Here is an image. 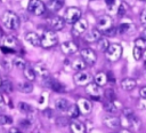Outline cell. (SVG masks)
<instances>
[{"label": "cell", "instance_id": "1", "mask_svg": "<svg viewBox=\"0 0 146 133\" xmlns=\"http://www.w3.org/2000/svg\"><path fill=\"white\" fill-rule=\"evenodd\" d=\"M2 23L9 30H17L19 28L21 21H19V17L17 16V14H15L14 11L7 10L2 15Z\"/></svg>", "mask_w": 146, "mask_h": 133}, {"label": "cell", "instance_id": "11", "mask_svg": "<svg viewBox=\"0 0 146 133\" xmlns=\"http://www.w3.org/2000/svg\"><path fill=\"white\" fill-rule=\"evenodd\" d=\"M76 105L79 107L80 112H81V114H83V115H88V114H90V112H91L92 104H91V102H90L89 100H87V99H83V97L79 99V100H78Z\"/></svg>", "mask_w": 146, "mask_h": 133}, {"label": "cell", "instance_id": "3", "mask_svg": "<svg viewBox=\"0 0 146 133\" xmlns=\"http://www.w3.org/2000/svg\"><path fill=\"white\" fill-rule=\"evenodd\" d=\"M122 46L119 44H110L107 50L105 52L106 58L111 62H116L122 56Z\"/></svg>", "mask_w": 146, "mask_h": 133}, {"label": "cell", "instance_id": "49", "mask_svg": "<svg viewBox=\"0 0 146 133\" xmlns=\"http://www.w3.org/2000/svg\"><path fill=\"white\" fill-rule=\"evenodd\" d=\"M9 133H23V132H21L18 128H16V127H13V128H10L9 130Z\"/></svg>", "mask_w": 146, "mask_h": 133}, {"label": "cell", "instance_id": "28", "mask_svg": "<svg viewBox=\"0 0 146 133\" xmlns=\"http://www.w3.org/2000/svg\"><path fill=\"white\" fill-rule=\"evenodd\" d=\"M67 111V115H68V117H71V118H76V117H79V115L81 114L80 112V110H79V107L76 105V104H70V107H68V109L66 110Z\"/></svg>", "mask_w": 146, "mask_h": 133}, {"label": "cell", "instance_id": "24", "mask_svg": "<svg viewBox=\"0 0 146 133\" xmlns=\"http://www.w3.org/2000/svg\"><path fill=\"white\" fill-rule=\"evenodd\" d=\"M3 46H7V47H9V48L15 49V48L18 46V41H17V39H16L15 37H13V36H6V37L3 38ZM15 50H16V49H15Z\"/></svg>", "mask_w": 146, "mask_h": 133}, {"label": "cell", "instance_id": "23", "mask_svg": "<svg viewBox=\"0 0 146 133\" xmlns=\"http://www.w3.org/2000/svg\"><path fill=\"white\" fill-rule=\"evenodd\" d=\"M72 68L78 72V71H84L87 68V63L81 58V57H76L73 62H72Z\"/></svg>", "mask_w": 146, "mask_h": 133}, {"label": "cell", "instance_id": "38", "mask_svg": "<svg viewBox=\"0 0 146 133\" xmlns=\"http://www.w3.org/2000/svg\"><path fill=\"white\" fill-rule=\"evenodd\" d=\"M135 46L140 48V49H143V50H145L146 49V40L143 39V38H138V39L135 40Z\"/></svg>", "mask_w": 146, "mask_h": 133}, {"label": "cell", "instance_id": "12", "mask_svg": "<svg viewBox=\"0 0 146 133\" xmlns=\"http://www.w3.org/2000/svg\"><path fill=\"white\" fill-rule=\"evenodd\" d=\"M103 122H104V124H105L108 128H112V130H115V128H117V127L121 125L120 119H119L116 116H113V115L105 116V117L103 118Z\"/></svg>", "mask_w": 146, "mask_h": 133}, {"label": "cell", "instance_id": "26", "mask_svg": "<svg viewBox=\"0 0 146 133\" xmlns=\"http://www.w3.org/2000/svg\"><path fill=\"white\" fill-rule=\"evenodd\" d=\"M55 105H56V108H57L58 110H60V111H66V110L68 109V107H70V102H68L66 99H64V97H59V99L56 100Z\"/></svg>", "mask_w": 146, "mask_h": 133}, {"label": "cell", "instance_id": "19", "mask_svg": "<svg viewBox=\"0 0 146 133\" xmlns=\"http://www.w3.org/2000/svg\"><path fill=\"white\" fill-rule=\"evenodd\" d=\"M33 69H34L35 73H36L38 76L42 77L43 79L49 77V70L47 69V66H46L43 63H36V64H35V66H34Z\"/></svg>", "mask_w": 146, "mask_h": 133}, {"label": "cell", "instance_id": "15", "mask_svg": "<svg viewBox=\"0 0 146 133\" xmlns=\"http://www.w3.org/2000/svg\"><path fill=\"white\" fill-rule=\"evenodd\" d=\"M25 39H26V41L29 42V44H31L32 46H34V47H38V46H41V38L39 37V34L38 33H35V32H27L26 34H25Z\"/></svg>", "mask_w": 146, "mask_h": 133}, {"label": "cell", "instance_id": "25", "mask_svg": "<svg viewBox=\"0 0 146 133\" xmlns=\"http://www.w3.org/2000/svg\"><path fill=\"white\" fill-rule=\"evenodd\" d=\"M23 73H24V77H25L29 81H33V80H35V78H36V73H35L34 69L31 68V66H29V65H26V66L24 68Z\"/></svg>", "mask_w": 146, "mask_h": 133}, {"label": "cell", "instance_id": "10", "mask_svg": "<svg viewBox=\"0 0 146 133\" xmlns=\"http://www.w3.org/2000/svg\"><path fill=\"white\" fill-rule=\"evenodd\" d=\"M44 84L47 86H49L52 91L57 92V93H63L65 91V86L62 83H59V81H57V80H55V79H52L50 77L44 78Z\"/></svg>", "mask_w": 146, "mask_h": 133}, {"label": "cell", "instance_id": "37", "mask_svg": "<svg viewBox=\"0 0 146 133\" xmlns=\"http://www.w3.org/2000/svg\"><path fill=\"white\" fill-rule=\"evenodd\" d=\"M132 54H133V57H135V60H136V61H139V60L143 57L144 50L135 46V47H133V49H132Z\"/></svg>", "mask_w": 146, "mask_h": 133}, {"label": "cell", "instance_id": "27", "mask_svg": "<svg viewBox=\"0 0 146 133\" xmlns=\"http://www.w3.org/2000/svg\"><path fill=\"white\" fill-rule=\"evenodd\" d=\"M17 88L19 92L23 93H31L33 91V85L30 81H24V83H18Z\"/></svg>", "mask_w": 146, "mask_h": 133}, {"label": "cell", "instance_id": "55", "mask_svg": "<svg viewBox=\"0 0 146 133\" xmlns=\"http://www.w3.org/2000/svg\"><path fill=\"white\" fill-rule=\"evenodd\" d=\"M0 41H1V36H0Z\"/></svg>", "mask_w": 146, "mask_h": 133}, {"label": "cell", "instance_id": "22", "mask_svg": "<svg viewBox=\"0 0 146 133\" xmlns=\"http://www.w3.org/2000/svg\"><path fill=\"white\" fill-rule=\"evenodd\" d=\"M64 6V1L63 0H49V2L47 3V8L50 11H58L59 9H62Z\"/></svg>", "mask_w": 146, "mask_h": 133}, {"label": "cell", "instance_id": "40", "mask_svg": "<svg viewBox=\"0 0 146 133\" xmlns=\"http://www.w3.org/2000/svg\"><path fill=\"white\" fill-rule=\"evenodd\" d=\"M122 115H123L127 119H130L131 117L135 116V112H133V110H132L131 108H123V109H122Z\"/></svg>", "mask_w": 146, "mask_h": 133}, {"label": "cell", "instance_id": "6", "mask_svg": "<svg viewBox=\"0 0 146 133\" xmlns=\"http://www.w3.org/2000/svg\"><path fill=\"white\" fill-rule=\"evenodd\" d=\"M73 80L79 86H86L89 83H91V76L87 71H78L73 76Z\"/></svg>", "mask_w": 146, "mask_h": 133}, {"label": "cell", "instance_id": "52", "mask_svg": "<svg viewBox=\"0 0 146 133\" xmlns=\"http://www.w3.org/2000/svg\"><path fill=\"white\" fill-rule=\"evenodd\" d=\"M143 57L145 58V62H146V49L144 50V54H143Z\"/></svg>", "mask_w": 146, "mask_h": 133}, {"label": "cell", "instance_id": "2", "mask_svg": "<svg viewBox=\"0 0 146 133\" xmlns=\"http://www.w3.org/2000/svg\"><path fill=\"white\" fill-rule=\"evenodd\" d=\"M40 38H41V47L43 48H51L58 42L57 34L55 33V31H51V30L44 31Z\"/></svg>", "mask_w": 146, "mask_h": 133}, {"label": "cell", "instance_id": "16", "mask_svg": "<svg viewBox=\"0 0 146 133\" xmlns=\"http://www.w3.org/2000/svg\"><path fill=\"white\" fill-rule=\"evenodd\" d=\"M100 38V31L98 29H91L84 34V40L87 42H96Z\"/></svg>", "mask_w": 146, "mask_h": 133}, {"label": "cell", "instance_id": "20", "mask_svg": "<svg viewBox=\"0 0 146 133\" xmlns=\"http://www.w3.org/2000/svg\"><path fill=\"white\" fill-rule=\"evenodd\" d=\"M120 85H121V88H122L123 91L129 92V91H132V89L136 87L137 83H136V80L132 79V78H124V79L121 81Z\"/></svg>", "mask_w": 146, "mask_h": 133}, {"label": "cell", "instance_id": "45", "mask_svg": "<svg viewBox=\"0 0 146 133\" xmlns=\"http://www.w3.org/2000/svg\"><path fill=\"white\" fill-rule=\"evenodd\" d=\"M140 23L146 28V9H144L140 14Z\"/></svg>", "mask_w": 146, "mask_h": 133}, {"label": "cell", "instance_id": "9", "mask_svg": "<svg viewBox=\"0 0 146 133\" xmlns=\"http://www.w3.org/2000/svg\"><path fill=\"white\" fill-rule=\"evenodd\" d=\"M87 29H88V22H87V19H86V18H80L79 21H76V22L73 24L72 34L75 36V37H79V36H81L82 33H84Z\"/></svg>", "mask_w": 146, "mask_h": 133}, {"label": "cell", "instance_id": "48", "mask_svg": "<svg viewBox=\"0 0 146 133\" xmlns=\"http://www.w3.org/2000/svg\"><path fill=\"white\" fill-rule=\"evenodd\" d=\"M2 107H5V99H3L2 94L0 93V108H2Z\"/></svg>", "mask_w": 146, "mask_h": 133}, {"label": "cell", "instance_id": "36", "mask_svg": "<svg viewBox=\"0 0 146 133\" xmlns=\"http://www.w3.org/2000/svg\"><path fill=\"white\" fill-rule=\"evenodd\" d=\"M127 11H128V6L125 5V2L121 1L120 6H119V8H117V10H116V14H117L119 16H124V15L127 14Z\"/></svg>", "mask_w": 146, "mask_h": 133}, {"label": "cell", "instance_id": "13", "mask_svg": "<svg viewBox=\"0 0 146 133\" xmlns=\"http://www.w3.org/2000/svg\"><path fill=\"white\" fill-rule=\"evenodd\" d=\"M60 49H62V52L64 54L71 55V54H74L78 50V46L73 41H65V42H63L60 45Z\"/></svg>", "mask_w": 146, "mask_h": 133}, {"label": "cell", "instance_id": "30", "mask_svg": "<svg viewBox=\"0 0 146 133\" xmlns=\"http://www.w3.org/2000/svg\"><path fill=\"white\" fill-rule=\"evenodd\" d=\"M105 3L108 8V10L111 11H116L120 3H121V0H105Z\"/></svg>", "mask_w": 146, "mask_h": 133}, {"label": "cell", "instance_id": "50", "mask_svg": "<svg viewBox=\"0 0 146 133\" xmlns=\"http://www.w3.org/2000/svg\"><path fill=\"white\" fill-rule=\"evenodd\" d=\"M140 38H143V39H145V40H146V28L141 31V37H140Z\"/></svg>", "mask_w": 146, "mask_h": 133}, {"label": "cell", "instance_id": "17", "mask_svg": "<svg viewBox=\"0 0 146 133\" xmlns=\"http://www.w3.org/2000/svg\"><path fill=\"white\" fill-rule=\"evenodd\" d=\"M70 128H71L72 133H87L84 124L79 122V120H75V119H73L70 123Z\"/></svg>", "mask_w": 146, "mask_h": 133}, {"label": "cell", "instance_id": "18", "mask_svg": "<svg viewBox=\"0 0 146 133\" xmlns=\"http://www.w3.org/2000/svg\"><path fill=\"white\" fill-rule=\"evenodd\" d=\"M50 26H51L52 30L59 31V30H62V29L65 26V21H64L63 17L54 16V17L50 19Z\"/></svg>", "mask_w": 146, "mask_h": 133}, {"label": "cell", "instance_id": "31", "mask_svg": "<svg viewBox=\"0 0 146 133\" xmlns=\"http://www.w3.org/2000/svg\"><path fill=\"white\" fill-rule=\"evenodd\" d=\"M18 109H19V111L23 112V114H31V112H33V107L30 105V104L26 103V102H19Z\"/></svg>", "mask_w": 146, "mask_h": 133}, {"label": "cell", "instance_id": "53", "mask_svg": "<svg viewBox=\"0 0 146 133\" xmlns=\"http://www.w3.org/2000/svg\"><path fill=\"white\" fill-rule=\"evenodd\" d=\"M144 75H145V77H146V62H145V68H144Z\"/></svg>", "mask_w": 146, "mask_h": 133}, {"label": "cell", "instance_id": "51", "mask_svg": "<svg viewBox=\"0 0 146 133\" xmlns=\"http://www.w3.org/2000/svg\"><path fill=\"white\" fill-rule=\"evenodd\" d=\"M120 133H131V131H129V130H127V128H123V130L120 131Z\"/></svg>", "mask_w": 146, "mask_h": 133}, {"label": "cell", "instance_id": "33", "mask_svg": "<svg viewBox=\"0 0 146 133\" xmlns=\"http://www.w3.org/2000/svg\"><path fill=\"white\" fill-rule=\"evenodd\" d=\"M13 64H14V66H16L17 69H22V70H24V68L26 66V61L23 58V57H15L14 60H13Z\"/></svg>", "mask_w": 146, "mask_h": 133}, {"label": "cell", "instance_id": "21", "mask_svg": "<svg viewBox=\"0 0 146 133\" xmlns=\"http://www.w3.org/2000/svg\"><path fill=\"white\" fill-rule=\"evenodd\" d=\"M95 83L98 85V86H105L107 83H108V76L107 73L100 71V72H97L95 75Z\"/></svg>", "mask_w": 146, "mask_h": 133}, {"label": "cell", "instance_id": "5", "mask_svg": "<svg viewBox=\"0 0 146 133\" xmlns=\"http://www.w3.org/2000/svg\"><path fill=\"white\" fill-rule=\"evenodd\" d=\"M81 18V10L78 7H68L64 15V21L70 24H74Z\"/></svg>", "mask_w": 146, "mask_h": 133}, {"label": "cell", "instance_id": "14", "mask_svg": "<svg viewBox=\"0 0 146 133\" xmlns=\"http://www.w3.org/2000/svg\"><path fill=\"white\" fill-rule=\"evenodd\" d=\"M86 93L87 94H89L92 99H98V96H99V86L94 81H91V83H89L88 85H86Z\"/></svg>", "mask_w": 146, "mask_h": 133}, {"label": "cell", "instance_id": "29", "mask_svg": "<svg viewBox=\"0 0 146 133\" xmlns=\"http://www.w3.org/2000/svg\"><path fill=\"white\" fill-rule=\"evenodd\" d=\"M117 101H107L106 103H104V108L107 112H111V114H114L116 110H117Z\"/></svg>", "mask_w": 146, "mask_h": 133}, {"label": "cell", "instance_id": "8", "mask_svg": "<svg viewBox=\"0 0 146 133\" xmlns=\"http://www.w3.org/2000/svg\"><path fill=\"white\" fill-rule=\"evenodd\" d=\"M81 58L89 65H94L97 61V55L95 53V50H92L91 48H84L80 52Z\"/></svg>", "mask_w": 146, "mask_h": 133}, {"label": "cell", "instance_id": "42", "mask_svg": "<svg viewBox=\"0 0 146 133\" xmlns=\"http://www.w3.org/2000/svg\"><path fill=\"white\" fill-rule=\"evenodd\" d=\"M0 49H1V52H2L3 54H14V53H16V50H15V49L9 48V47L3 46V45H1V46H0Z\"/></svg>", "mask_w": 146, "mask_h": 133}, {"label": "cell", "instance_id": "43", "mask_svg": "<svg viewBox=\"0 0 146 133\" xmlns=\"http://www.w3.org/2000/svg\"><path fill=\"white\" fill-rule=\"evenodd\" d=\"M137 107H138L139 109H141V110L146 109V99L140 97V99L138 100V102H137Z\"/></svg>", "mask_w": 146, "mask_h": 133}, {"label": "cell", "instance_id": "34", "mask_svg": "<svg viewBox=\"0 0 146 133\" xmlns=\"http://www.w3.org/2000/svg\"><path fill=\"white\" fill-rule=\"evenodd\" d=\"M1 88H2V91H3L5 93L9 94V93H11V92H13V88H14V86H13L11 81H9V80H2V84H1Z\"/></svg>", "mask_w": 146, "mask_h": 133}, {"label": "cell", "instance_id": "32", "mask_svg": "<svg viewBox=\"0 0 146 133\" xmlns=\"http://www.w3.org/2000/svg\"><path fill=\"white\" fill-rule=\"evenodd\" d=\"M108 46H110V41H108L107 39H105V38H99V39H98V41H97V47H98L102 52H106L107 48H108Z\"/></svg>", "mask_w": 146, "mask_h": 133}, {"label": "cell", "instance_id": "35", "mask_svg": "<svg viewBox=\"0 0 146 133\" xmlns=\"http://www.w3.org/2000/svg\"><path fill=\"white\" fill-rule=\"evenodd\" d=\"M104 94H105V97H106L108 101H114V100H115V97H116L115 91H114L112 87L106 88V89H105V92H104Z\"/></svg>", "mask_w": 146, "mask_h": 133}, {"label": "cell", "instance_id": "44", "mask_svg": "<svg viewBox=\"0 0 146 133\" xmlns=\"http://www.w3.org/2000/svg\"><path fill=\"white\" fill-rule=\"evenodd\" d=\"M117 32V30L115 29V28H111V29H108L107 31H105V32H103L105 36H110V37H113L115 33Z\"/></svg>", "mask_w": 146, "mask_h": 133}, {"label": "cell", "instance_id": "7", "mask_svg": "<svg viewBox=\"0 0 146 133\" xmlns=\"http://www.w3.org/2000/svg\"><path fill=\"white\" fill-rule=\"evenodd\" d=\"M113 28V19L111 16L108 15H103L98 18V22H97V29L100 31V32H105L107 31L108 29Z\"/></svg>", "mask_w": 146, "mask_h": 133}, {"label": "cell", "instance_id": "41", "mask_svg": "<svg viewBox=\"0 0 146 133\" xmlns=\"http://www.w3.org/2000/svg\"><path fill=\"white\" fill-rule=\"evenodd\" d=\"M129 29H130V24H128V23H122V24H120L119 26H117V32L119 33H125V32H128L129 31Z\"/></svg>", "mask_w": 146, "mask_h": 133}, {"label": "cell", "instance_id": "46", "mask_svg": "<svg viewBox=\"0 0 146 133\" xmlns=\"http://www.w3.org/2000/svg\"><path fill=\"white\" fill-rule=\"evenodd\" d=\"M21 126L22 127H25V128H27L30 125H31V122L30 120H27V119H23V120H21Z\"/></svg>", "mask_w": 146, "mask_h": 133}, {"label": "cell", "instance_id": "56", "mask_svg": "<svg viewBox=\"0 0 146 133\" xmlns=\"http://www.w3.org/2000/svg\"><path fill=\"white\" fill-rule=\"evenodd\" d=\"M141 1H146V0H141Z\"/></svg>", "mask_w": 146, "mask_h": 133}, {"label": "cell", "instance_id": "54", "mask_svg": "<svg viewBox=\"0 0 146 133\" xmlns=\"http://www.w3.org/2000/svg\"><path fill=\"white\" fill-rule=\"evenodd\" d=\"M1 84H2V78H1V76H0V88H1Z\"/></svg>", "mask_w": 146, "mask_h": 133}, {"label": "cell", "instance_id": "47", "mask_svg": "<svg viewBox=\"0 0 146 133\" xmlns=\"http://www.w3.org/2000/svg\"><path fill=\"white\" fill-rule=\"evenodd\" d=\"M139 95H140V97L146 99V86L140 88V91H139Z\"/></svg>", "mask_w": 146, "mask_h": 133}, {"label": "cell", "instance_id": "39", "mask_svg": "<svg viewBox=\"0 0 146 133\" xmlns=\"http://www.w3.org/2000/svg\"><path fill=\"white\" fill-rule=\"evenodd\" d=\"M13 119L7 115H0V125H10Z\"/></svg>", "mask_w": 146, "mask_h": 133}, {"label": "cell", "instance_id": "4", "mask_svg": "<svg viewBox=\"0 0 146 133\" xmlns=\"http://www.w3.org/2000/svg\"><path fill=\"white\" fill-rule=\"evenodd\" d=\"M27 10L35 16H40L46 11V5L41 0H30L27 5Z\"/></svg>", "mask_w": 146, "mask_h": 133}]
</instances>
